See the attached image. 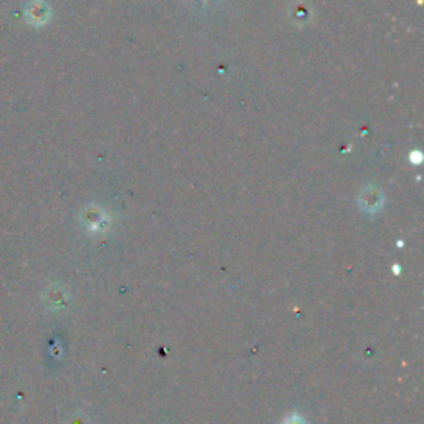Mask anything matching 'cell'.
<instances>
[{
  "label": "cell",
  "instance_id": "obj_2",
  "mask_svg": "<svg viewBox=\"0 0 424 424\" xmlns=\"http://www.w3.org/2000/svg\"><path fill=\"white\" fill-rule=\"evenodd\" d=\"M285 424H307V423H305L302 418H298V416H292V418L287 419Z\"/></svg>",
  "mask_w": 424,
  "mask_h": 424
},
{
  "label": "cell",
  "instance_id": "obj_1",
  "mask_svg": "<svg viewBox=\"0 0 424 424\" xmlns=\"http://www.w3.org/2000/svg\"><path fill=\"white\" fill-rule=\"evenodd\" d=\"M361 207L368 212L378 211L383 204V194L377 191V189H366V191L361 194L360 197Z\"/></svg>",
  "mask_w": 424,
  "mask_h": 424
}]
</instances>
